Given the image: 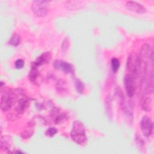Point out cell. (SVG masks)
Here are the masks:
<instances>
[{
    "instance_id": "18",
    "label": "cell",
    "mask_w": 154,
    "mask_h": 154,
    "mask_svg": "<svg viewBox=\"0 0 154 154\" xmlns=\"http://www.w3.org/2000/svg\"><path fill=\"white\" fill-rule=\"evenodd\" d=\"M25 65V61L22 59H17L14 62V66L17 69H20L23 67Z\"/></svg>"
},
{
    "instance_id": "3",
    "label": "cell",
    "mask_w": 154,
    "mask_h": 154,
    "mask_svg": "<svg viewBox=\"0 0 154 154\" xmlns=\"http://www.w3.org/2000/svg\"><path fill=\"white\" fill-rule=\"evenodd\" d=\"M29 105V100L26 97H21L15 108L9 113L7 117L8 120H15L20 117Z\"/></svg>"
},
{
    "instance_id": "1",
    "label": "cell",
    "mask_w": 154,
    "mask_h": 154,
    "mask_svg": "<svg viewBox=\"0 0 154 154\" xmlns=\"http://www.w3.org/2000/svg\"><path fill=\"white\" fill-rule=\"evenodd\" d=\"M72 140L79 145H84L87 143V137L85 134V127L79 120H75L73 123V127L70 134Z\"/></svg>"
},
{
    "instance_id": "16",
    "label": "cell",
    "mask_w": 154,
    "mask_h": 154,
    "mask_svg": "<svg viewBox=\"0 0 154 154\" xmlns=\"http://www.w3.org/2000/svg\"><path fill=\"white\" fill-rule=\"evenodd\" d=\"M111 68H112L113 72L116 73L117 72V70H119L120 65L119 60L117 58L114 57L111 60Z\"/></svg>"
},
{
    "instance_id": "4",
    "label": "cell",
    "mask_w": 154,
    "mask_h": 154,
    "mask_svg": "<svg viewBox=\"0 0 154 154\" xmlns=\"http://www.w3.org/2000/svg\"><path fill=\"white\" fill-rule=\"evenodd\" d=\"M14 92L8 90L4 91L1 98V109L2 111H7L15 103Z\"/></svg>"
},
{
    "instance_id": "19",
    "label": "cell",
    "mask_w": 154,
    "mask_h": 154,
    "mask_svg": "<svg viewBox=\"0 0 154 154\" xmlns=\"http://www.w3.org/2000/svg\"><path fill=\"white\" fill-rule=\"evenodd\" d=\"M33 133H34L33 129L29 128L28 129H26L25 131H23V132L22 134L21 135L23 138H28L31 135H32Z\"/></svg>"
},
{
    "instance_id": "15",
    "label": "cell",
    "mask_w": 154,
    "mask_h": 154,
    "mask_svg": "<svg viewBox=\"0 0 154 154\" xmlns=\"http://www.w3.org/2000/svg\"><path fill=\"white\" fill-rule=\"evenodd\" d=\"M7 137H1V149L2 150H4L6 152L8 153V151L10 149V143L8 140L6 139Z\"/></svg>"
},
{
    "instance_id": "10",
    "label": "cell",
    "mask_w": 154,
    "mask_h": 154,
    "mask_svg": "<svg viewBox=\"0 0 154 154\" xmlns=\"http://www.w3.org/2000/svg\"><path fill=\"white\" fill-rule=\"evenodd\" d=\"M51 57L52 54L51 52H45L36 58V60L33 62L32 64L37 67L42 66L49 63L51 59Z\"/></svg>"
},
{
    "instance_id": "8",
    "label": "cell",
    "mask_w": 154,
    "mask_h": 154,
    "mask_svg": "<svg viewBox=\"0 0 154 154\" xmlns=\"http://www.w3.org/2000/svg\"><path fill=\"white\" fill-rule=\"evenodd\" d=\"M53 67L67 74H74V67L70 63L63 60H56L53 62Z\"/></svg>"
},
{
    "instance_id": "20",
    "label": "cell",
    "mask_w": 154,
    "mask_h": 154,
    "mask_svg": "<svg viewBox=\"0 0 154 154\" xmlns=\"http://www.w3.org/2000/svg\"><path fill=\"white\" fill-rule=\"evenodd\" d=\"M57 129L55 128H49L46 130V134L49 137H53L57 133Z\"/></svg>"
},
{
    "instance_id": "12",
    "label": "cell",
    "mask_w": 154,
    "mask_h": 154,
    "mask_svg": "<svg viewBox=\"0 0 154 154\" xmlns=\"http://www.w3.org/2000/svg\"><path fill=\"white\" fill-rule=\"evenodd\" d=\"M141 107L146 111H150L152 108V100L150 97L142 96L141 99Z\"/></svg>"
},
{
    "instance_id": "21",
    "label": "cell",
    "mask_w": 154,
    "mask_h": 154,
    "mask_svg": "<svg viewBox=\"0 0 154 154\" xmlns=\"http://www.w3.org/2000/svg\"><path fill=\"white\" fill-rule=\"evenodd\" d=\"M136 140H137V146H138L139 148H141V147L144 146V143H143V141L142 139H141L140 137H139L138 139L137 138Z\"/></svg>"
},
{
    "instance_id": "2",
    "label": "cell",
    "mask_w": 154,
    "mask_h": 154,
    "mask_svg": "<svg viewBox=\"0 0 154 154\" xmlns=\"http://www.w3.org/2000/svg\"><path fill=\"white\" fill-rule=\"evenodd\" d=\"M142 68L143 65L140 55L135 54L129 55L126 63L128 73L131 75L135 79L140 76Z\"/></svg>"
},
{
    "instance_id": "7",
    "label": "cell",
    "mask_w": 154,
    "mask_h": 154,
    "mask_svg": "<svg viewBox=\"0 0 154 154\" xmlns=\"http://www.w3.org/2000/svg\"><path fill=\"white\" fill-rule=\"evenodd\" d=\"M135 79L129 73H126L124 77V86L127 96L129 97H132L135 91Z\"/></svg>"
},
{
    "instance_id": "14",
    "label": "cell",
    "mask_w": 154,
    "mask_h": 154,
    "mask_svg": "<svg viewBox=\"0 0 154 154\" xmlns=\"http://www.w3.org/2000/svg\"><path fill=\"white\" fill-rule=\"evenodd\" d=\"M20 42V39L19 35L17 34L14 33L10 37L8 41V44L13 46H17L19 45Z\"/></svg>"
},
{
    "instance_id": "11",
    "label": "cell",
    "mask_w": 154,
    "mask_h": 154,
    "mask_svg": "<svg viewBox=\"0 0 154 154\" xmlns=\"http://www.w3.org/2000/svg\"><path fill=\"white\" fill-rule=\"evenodd\" d=\"M51 116L54 122L57 124H58L60 122H61L65 117V116L64 114H61L57 108H54L51 111Z\"/></svg>"
},
{
    "instance_id": "6",
    "label": "cell",
    "mask_w": 154,
    "mask_h": 154,
    "mask_svg": "<svg viewBox=\"0 0 154 154\" xmlns=\"http://www.w3.org/2000/svg\"><path fill=\"white\" fill-rule=\"evenodd\" d=\"M140 129L143 135L145 137H149L153 131V122L148 116L142 117L140 122Z\"/></svg>"
},
{
    "instance_id": "5",
    "label": "cell",
    "mask_w": 154,
    "mask_h": 154,
    "mask_svg": "<svg viewBox=\"0 0 154 154\" xmlns=\"http://www.w3.org/2000/svg\"><path fill=\"white\" fill-rule=\"evenodd\" d=\"M48 1H34L31 4V10L36 16L44 17L48 13Z\"/></svg>"
},
{
    "instance_id": "13",
    "label": "cell",
    "mask_w": 154,
    "mask_h": 154,
    "mask_svg": "<svg viewBox=\"0 0 154 154\" xmlns=\"http://www.w3.org/2000/svg\"><path fill=\"white\" fill-rule=\"evenodd\" d=\"M38 76V67L32 64L28 74V78L30 81L35 82Z\"/></svg>"
},
{
    "instance_id": "9",
    "label": "cell",
    "mask_w": 154,
    "mask_h": 154,
    "mask_svg": "<svg viewBox=\"0 0 154 154\" xmlns=\"http://www.w3.org/2000/svg\"><path fill=\"white\" fill-rule=\"evenodd\" d=\"M125 6H126V8L129 11H131L138 14L144 13L146 11V8L144 7L141 4L134 1H128Z\"/></svg>"
},
{
    "instance_id": "17",
    "label": "cell",
    "mask_w": 154,
    "mask_h": 154,
    "mask_svg": "<svg viewBox=\"0 0 154 154\" xmlns=\"http://www.w3.org/2000/svg\"><path fill=\"white\" fill-rule=\"evenodd\" d=\"M75 87L76 90L78 93L80 94H82L85 90V86L83 82L79 79H76L75 81Z\"/></svg>"
}]
</instances>
